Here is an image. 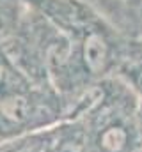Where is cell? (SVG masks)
<instances>
[{"instance_id": "obj_1", "label": "cell", "mask_w": 142, "mask_h": 152, "mask_svg": "<svg viewBox=\"0 0 142 152\" xmlns=\"http://www.w3.org/2000/svg\"><path fill=\"white\" fill-rule=\"evenodd\" d=\"M82 60L89 73L98 75L105 69L108 62V42L103 32L94 28L82 41Z\"/></svg>"}, {"instance_id": "obj_2", "label": "cell", "mask_w": 142, "mask_h": 152, "mask_svg": "<svg viewBox=\"0 0 142 152\" xmlns=\"http://www.w3.org/2000/svg\"><path fill=\"white\" fill-rule=\"evenodd\" d=\"M0 113L13 122H21L29 117V101L21 96H11L0 101Z\"/></svg>"}, {"instance_id": "obj_3", "label": "cell", "mask_w": 142, "mask_h": 152, "mask_svg": "<svg viewBox=\"0 0 142 152\" xmlns=\"http://www.w3.org/2000/svg\"><path fill=\"white\" fill-rule=\"evenodd\" d=\"M126 142V133L121 127H108L101 134V147L108 152H117Z\"/></svg>"}, {"instance_id": "obj_4", "label": "cell", "mask_w": 142, "mask_h": 152, "mask_svg": "<svg viewBox=\"0 0 142 152\" xmlns=\"http://www.w3.org/2000/svg\"><path fill=\"white\" fill-rule=\"evenodd\" d=\"M59 152H82L80 145L75 143V142H64L61 147H59Z\"/></svg>"}]
</instances>
